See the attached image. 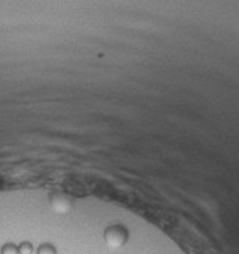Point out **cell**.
<instances>
[{
  "label": "cell",
  "instance_id": "3957f363",
  "mask_svg": "<svg viewBox=\"0 0 239 254\" xmlns=\"http://www.w3.org/2000/svg\"><path fill=\"white\" fill-rule=\"evenodd\" d=\"M0 254H20L18 245H15L12 242H8V244H5L2 248H0Z\"/></svg>",
  "mask_w": 239,
  "mask_h": 254
},
{
  "label": "cell",
  "instance_id": "6da1fadb",
  "mask_svg": "<svg viewBox=\"0 0 239 254\" xmlns=\"http://www.w3.org/2000/svg\"><path fill=\"white\" fill-rule=\"evenodd\" d=\"M103 238L111 248H121L129 241V230L121 224H112L105 229Z\"/></svg>",
  "mask_w": 239,
  "mask_h": 254
},
{
  "label": "cell",
  "instance_id": "7a4b0ae2",
  "mask_svg": "<svg viewBox=\"0 0 239 254\" xmlns=\"http://www.w3.org/2000/svg\"><path fill=\"white\" fill-rule=\"evenodd\" d=\"M37 254H58V251H56V247H55L53 244L44 242V244H41V245L38 247Z\"/></svg>",
  "mask_w": 239,
  "mask_h": 254
},
{
  "label": "cell",
  "instance_id": "277c9868",
  "mask_svg": "<svg viewBox=\"0 0 239 254\" xmlns=\"http://www.w3.org/2000/svg\"><path fill=\"white\" fill-rule=\"evenodd\" d=\"M32 250H34V247H32V244L31 242H21L20 245H18V251H20V254H31L32 253Z\"/></svg>",
  "mask_w": 239,
  "mask_h": 254
}]
</instances>
